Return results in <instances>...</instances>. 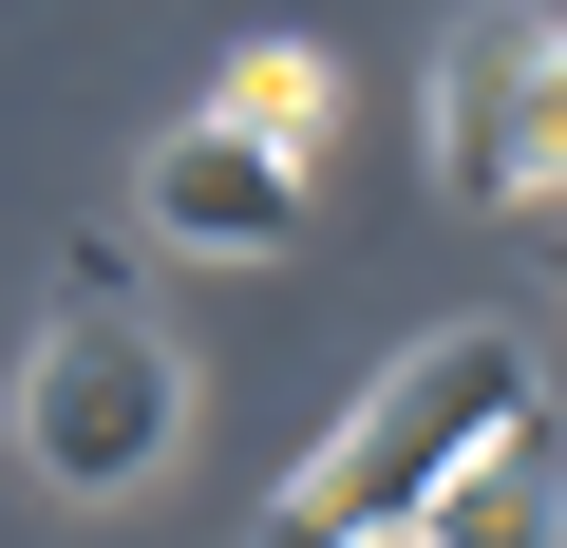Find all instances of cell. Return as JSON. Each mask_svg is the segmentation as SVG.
<instances>
[{"instance_id": "5b68a950", "label": "cell", "mask_w": 567, "mask_h": 548, "mask_svg": "<svg viewBox=\"0 0 567 548\" xmlns=\"http://www.w3.org/2000/svg\"><path fill=\"white\" fill-rule=\"evenodd\" d=\"M416 548H567V416L529 397V416H511V435L416 510Z\"/></svg>"}, {"instance_id": "6da1fadb", "label": "cell", "mask_w": 567, "mask_h": 548, "mask_svg": "<svg viewBox=\"0 0 567 548\" xmlns=\"http://www.w3.org/2000/svg\"><path fill=\"white\" fill-rule=\"evenodd\" d=\"M529 397H548V379H529V341H511V322H435V341H416V360H398V379H379L303 473L265 492V529H246V548H379V529H416V510H435V492H454Z\"/></svg>"}, {"instance_id": "277c9868", "label": "cell", "mask_w": 567, "mask_h": 548, "mask_svg": "<svg viewBox=\"0 0 567 548\" xmlns=\"http://www.w3.org/2000/svg\"><path fill=\"white\" fill-rule=\"evenodd\" d=\"M529 39L548 20H454L435 39V170H454V208H529Z\"/></svg>"}, {"instance_id": "7a4b0ae2", "label": "cell", "mask_w": 567, "mask_h": 548, "mask_svg": "<svg viewBox=\"0 0 567 548\" xmlns=\"http://www.w3.org/2000/svg\"><path fill=\"white\" fill-rule=\"evenodd\" d=\"M171 435H189V360H171V322H152L133 285H95V265H76V303H58L39 360H20V473L114 510V492L171 473Z\"/></svg>"}, {"instance_id": "8992f818", "label": "cell", "mask_w": 567, "mask_h": 548, "mask_svg": "<svg viewBox=\"0 0 567 548\" xmlns=\"http://www.w3.org/2000/svg\"><path fill=\"white\" fill-rule=\"evenodd\" d=\"M208 114H227V133H265L284 170H322V133H341V58H322V39H246V58L208 76Z\"/></svg>"}, {"instance_id": "3957f363", "label": "cell", "mask_w": 567, "mask_h": 548, "mask_svg": "<svg viewBox=\"0 0 567 548\" xmlns=\"http://www.w3.org/2000/svg\"><path fill=\"white\" fill-rule=\"evenodd\" d=\"M152 227L208 246V265H265V246H303V170H284L265 133H227V114H189L152 152Z\"/></svg>"}]
</instances>
